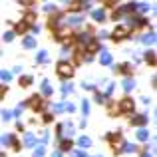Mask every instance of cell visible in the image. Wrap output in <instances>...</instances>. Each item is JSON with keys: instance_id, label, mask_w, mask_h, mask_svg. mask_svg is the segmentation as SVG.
Masks as SVG:
<instances>
[{"instance_id": "d4e9b609", "label": "cell", "mask_w": 157, "mask_h": 157, "mask_svg": "<svg viewBox=\"0 0 157 157\" xmlns=\"http://www.w3.org/2000/svg\"><path fill=\"white\" fill-rule=\"evenodd\" d=\"M82 109H84V113H88V109H90V105H88V101H84V104H82Z\"/></svg>"}, {"instance_id": "7a4b0ae2", "label": "cell", "mask_w": 157, "mask_h": 157, "mask_svg": "<svg viewBox=\"0 0 157 157\" xmlns=\"http://www.w3.org/2000/svg\"><path fill=\"white\" fill-rule=\"evenodd\" d=\"M129 34V28L127 26H119V28H115V32H113V40L117 42V40H123V36H127Z\"/></svg>"}, {"instance_id": "30bf717a", "label": "cell", "mask_w": 157, "mask_h": 157, "mask_svg": "<svg viewBox=\"0 0 157 157\" xmlns=\"http://www.w3.org/2000/svg\"><path fill=\"white\" fill-rule=\"evenodd\" d=\"M133 86H135V82H133V80H131V78H127V80H125V82H123V88H125V90H127V92H129V90H131V88H133Z\"/></svg>"}, {"instance_id": "484cf974", "label": "cell", "mask_w": 157, "mask_h": 157, "mask_svg": "<svg viewBox=\"0 0 157 157\" xmlns=\"http://www.w3.org/2000/svg\"><path fill=\"white\" fill-rule=\"evenodd\" d=\"M2 117H4V119H10L12 113H10V111H2Z\"/></svg>"}, {"instance_id": "4316f807", "label": "cell", "mask_w": 157, "mask_h": 157, "mask_svg": "<svg viewBox=\"0 0 157 157\" xmlns=\"http://www.w3.org/2000/svg\"><path fill=\"white\" fill-rule=\"evenodd\" d=\"M4 40H6V42H10V40H12V32H8V34H4Z\"/></svg>"}, {"instance_id": "8fae6325", "label": "cell", "mask_w": 157, "mask_h": 157, "mask_svg": "<svg viewBox=\"0 0 157 157\" xmlns=\"http://www.w3.org/2000/svg\"><path fill=\"white\" fill-rule=\"evenodd\" d=\"M147 137H149V135H147L145 129H139V131H137V139H139V141H145Z\"/></svg>"}, {"instance_id": "5b68a950", "label": "cell", "mask_w": 157, "mask_h": 157, "mask_svg": "<svg viewBox=\"0 0 157 157\" xmlns=\"http://www.w3.org/2000/svg\"><path fill=\"white\" fill-rule=\"evenodd\" d=\"M131 123L133 125H143V123H147V115H135V117H131Z\"/></svg>"}, {"instance_id": "9c48e42d", "label": "cell", "mask_w": 157, "mask_h": 157, "mask_svg": "<svg viewBox=\"0 0 157 157\" xmlns=\"http://www.w3.org/2000/svg\"><path fill=\"white\" fill-rule=\"evenodd\" d=\"M155 40H157L155 34H147L145 38H143V42H145V44H155Z\"/></svg>"}, {"instance_id": "8992f818", "label": "cell", "mask_w": 157, "mask_h": 157, "mask_svg": "<svg viewBox=\"0 0 157 157\" xmlns=\"http://www.w3.org/2000/svg\"><path fill=\"white\" fill-rule=\"evenodd\" d=\"M145 62H149V64H155L157 62V58H155V52H145Z\"/></svg>"}, {"instance_id": "f1b7e54d", "label": "cell", "mask_w": 157, "mask_h": 157, "mask_svg": "<svg viewBox=\"0 0 157 157\" xmlns=\"http://www.w3.org/2000/svg\"><path fill=\"white\" fill-rule=\"evenodd\" d=\"M141 157H151V155H149V153H143V155H141Z\"/></svg>"}, {"instance_id": "7402d4cb", "label": "cell", "mask_w": 157, "mask_h": 157, "mask_svg": "<svg viewBox=\"0 0 157 157\" xmlns=\"http://www.w3.org/2000/svg\"><path fill=\"white\" fill-rule=\"evenodd\" d=\"M96 100L100 101V104H104V101H105V96H104V94H96Z\"/></svg>"}, {"instance_id": "9a60e30c", "label": "cell", "mask_w": 157, "mask_h": 157, "mask_svg": "<svg viewBox=\"0 0 157 157\" xmlns=\"http://www.w3.org/2000/svg\"><path fill=\"white\" fill-rule=\"evenodd\" d=\"M60 149H62V151H70V149H72V141H64V143L60 145Z\"/></svg>"}, {"instance_id": "52a82bcc", "label": "cell", "mask_w": 157, "mask_h": 157, "mask_svg": "<svg viewBox=\"0 0 157 157\" xmlns=\"http://www.w3.org/2000/svg\"><path fill=\"white\" fill-rule=\"evenodd\" d=\"M30 84H32V76H24V78H20V86H22V88H28Z\"/></svg>"}, {"instance_id": "44dd1931", "label": "cell", "mask_w": 157, "mask_h": 157, "mask_svg": "<svg viewBox=\"0 0 157 157\" xmlns=\"http://www.w3.org/2000/svg\"><path fill=\"white\" fill-rule=\"evenodd\" d=\"M2 143H4V145L12 143V135H4V137H2Z\"/></svg>"}, {"instance_id": "ffe728a7", "label": "cell", "mask_w": 157, "mask_h": 157, "mask_svg": "<svg viewBox=\"0 0 157 157\" xmlns=\"http://www.w3.org/2000/svg\"><path fill=\"white\" fill-rule=\"evenodd\" d=\"M44 155V147H36V151H34V157H42Z\"/></svg>"}, {"instance_id": "ac0fdd59", "label": "cell", "mask_w": 157, "mask_h": 157, "mask_svg": "<svg viewBox=\"0 0 157 157\" xmlns=\"http://www.w3.org/2000/svg\"><path fill=\"white\" fill-rule=\"evenodd\" d=\"M123 147H125L123 151H127V153H131V151H135V149H137V147H135V145H131V143H125Z\"/></svg>"}, {"instance_id": "277c9868", "label": "cell", "mask_w": 157, "mask_h": 157, "mask_svg": "<svg viewBox=\"0 0 157 157\" xmlns=\"http://www.w3.org/2000/svg\"><path fill=\"white\" fill-rule=\"evenodd\" d=\"M30 105L34 107V109H42V107H44L42 98H40V96H32V98H30Z\"/></svg>"}, {"instance_id": "e0dca14e", "label": "cell", "mask_w": 157, "mask_h": 157, "mask_svg": "<svg viewBox=\"0 0 157 157\" xmlns=\"http://www.w3.org/2000/svg\"><path fill=\"white\" fill-rule=\"evenodd\" d=\"M101 64H111V56L107 52H104V56H101Z\"/></svg>"}, {"instance_id": "603a6c76", "label": "cell", "mask_w": 157, "mask_h": 157, "mask_svg": "<svg viewBox=\"0 0 157 157\" xmlns=\"http://www.w3.org/2000/svg\"><path fill=\"white\" fill-rule=\"evenodd\" d=\"M34 143V135H26V145H32Z\"/></svg>"}, {"instance_id": "d6986e66", "label": "cell", "mask_w": 157, "mask_h": 157, "mask_svg": "<svg viewBox=\"0 0 157 157\" xmlns=\"http://www.w3.org/2000/svg\"><path fill=\"white\" fill-rule=\"evenodd\" d=\"M90 143H92V141H90L88 137H82V139H80V145H82V147H90Z\"/></svg>"}, {"instance_id": "5bb4252c", "label": "cell", "mask_w": 157, "mask_h": 157, "mask_svg": "<svg viewBox=\"0 0 157 157\" xmlns=\"http://www.w3.org/2000/svg\"><path fill=\"white\" fill-rule=\"evenodd\" d=\"M34 38H26V40H24V48H34Z\"/></svg>"}, {"instance_id": "7c38bea8", "label": "cell", "mask_w": 157, "mask_h": 157, "mask_svg": "<svg viewBox=\"0 0 157 157\" xmlns=\"http://www.w3.org/2000/svg\"><path fill=\"white\" fill-rule=\"evenodd\" d=\"M68 24H72V26H78V24H82V18H80V16H74V18L68 20Z\"/></svg>"}, {"instance_id": "cb8c5ba5", "label": "cell", "mask_w": 157, "mask_h": 157, "mask_svg": "<svg viewBox=\"0 0 157 157\" xmlns=\"http://www.w3.org/2000/svg\"><path fill=\"white\" fill-rule=\"evenodd\" d=\"M26 30V24H18V26H16V32H24Z\"/></svg>"}, {"instance_id": "ba28073f", "label": "cell", "mask_w": 157, "mask_h": 157, "mask_svg": "<svg viewBox=\"0 0 157 157\" xmlns=\"http://www.w3.org/2000/svg\"><path fill=\"white\" fill-rule=\"evenodd\" d=\"M104 18H105L104 10H96V12H94V20H98V22H101Z\"/></svg>"}, {"instance_id": "3957f363", "label": "cell", "mask_w": 157, "mask_h": 157, "mask_svg": "<svg viewBox=\"0 0 157 157\" xmlns=\"http://www.w3.org/2000/svg\"><path fill=\"white\" fill-rule=\"evenodd\" d=\"M129 109H133V100L125 98V100L119 101V111H129Z\"/></svg>"}, {"instance_id": "4fadbf2b", "label": "cell", "mask_w": 157, "mask_h": 157, "mask_svg": "<svg viewBox=\"0 0 157 157\" xmlns=\"http://www.w3.org/2000/svg\"><path fill=\"white\" fill-rule=\"evenodd\" d=\"M36 60H38V62H42V64H44V62H48V54H46V52H40L38 56H36Z\"/></svg>"}, {"instance_id": "2e32d148", "label": "cell", "mask_w": 157, "mask_h": 157, "mask_svg": "<svg viewBox=\"0 0 157 157\" xmlns=\"http://www.w3.org/2000/svg\"><path fill=\"white\" fill-rule=\"evenodd\" d=\"M42 92L46 94V96H48V94H52V88H50V84H48V82H44V84H42Z\"/></svg>"}, {"instance_id": "6da1fadb", "label": "cell", "mask_w": 157, "mask_h": 157, "mask_svg": "<svg viewBox=\"0 0 157 157\" xmlns=\"http://www.w3.org/2000/svg\"><path fill=\"white\" fill-rule=\"evenodd\" d=\"M58 74H60L62 78H70L74 74L72 64H68V62H60V64H58Z\"/></svg>"}, {"instance_id": "83f0119b", "label": "cell", "mask_w": 157, "mask_h": 157, "mask_svg": "<svg viewBox=\"0 0 157 157\" xmlns=\"http://www.w3.org/2000/svg\"><path fill=\"white\" fill-rule=\"evenodd\" d=\"M74 157H84V151H74Z\"/></svg>"}]
</instances>
